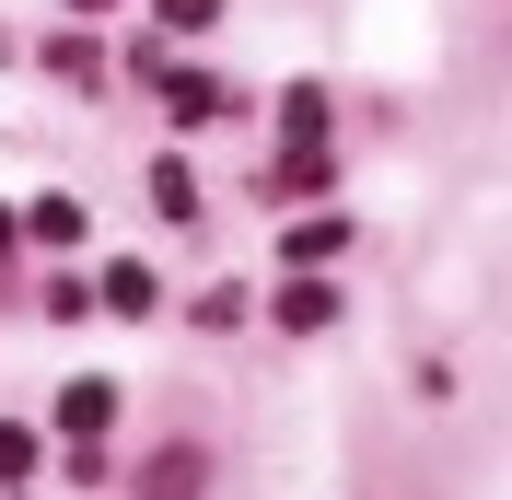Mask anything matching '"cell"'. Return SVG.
Here are the masks:
<instances>
[{
    "label": "cell",
    "instance_id": "8fae6325",
    "mask_svg": "<svg viewBox=\"0 0 512 500\" xmlns=\"http://www.w3.org/2000/svg\"><path fill=\"white\" fill-rule=\"evenodd\" d=\"M12 477H35V431H12V419H0V489H12Z\"/></svg>",
    "mask_w": 512,
    "mask_h": 500
},
{
    "label": "cell",
    "instance_id": "8992f818",
    "mask_svg": "<svg viewBox=\"0 0 512 500\" xmlns=\"http://www.w3.org/2000/svg\"><path fill=\"white\" fill-rule=\"evenodd\" d=\"M24 233H35V245H82V198H35Z\"/></svg>",
    "mask_w": 512,
    "mask_h": 500
},
{
    "label": "cell",
    "instance_id": "6da1fadb",
    "mask_svg": "<svg viewBox=\"0 0 512 500\" xmlns=\"http://www.w3.org/2000/svg\"><path fill=\"white\" fill-rule=\"evenodd\" d=\"M326 175H338V163H326L315 140H291V152L268 163V175H256V198H268V210H280V198H326Z\"/></svg>",
    "mask_w": 512,
    "mask_h": 500
},
{
    "label": "cell",
    "instance_id": "30bf717a",
    "mask_svg": "<svg viewBox=\"0 0 512 500\" xmlns=\"http://www.w3.org/2000/svg\"><path fill=\"white\" fill-rule=\"evenodd\" d=\"M105 303H117V314H152V268H105Z\"/></svg>",
    "mask_w": 512,
    "mask_h": 500
},
{
    "label": "cell",
    "instance_id": "7c38bea8",
    "mask_svg": "<svg viewBox=\"0 0 512 500\" xmlns=\"http://www.w3.org/2000/svg\"><path fill=\"white\" fill-rule=\"evenodd\" d=\"M210 12H222V0H163V24H175V35H198Z\"/></svg>",
    "mask_w": 512,
    "mask_h": 500
},
{
    "label": "cell",
    "instance_id": "9c48e42d",
    "mask_svg": "<svg viewBox=\"0 0 512 500\" xmlns=\"http://www.w3.org/2000/svg\"><path fill=\"white\" fill-rule=\"evenodd\" d=\"M47 70H59V82H105V59L82 47V35H59V47H47Z\"/></svg>",
    "mask_w": 512,
    "mask_h": 500
},
{
    "label": "cell",
    "instance_id": "4fadbf2b",
    "mask_svg": "<svg viewBox=\"0 0 512 500\" xmlns=\"http://www.w3.org/2000/svg\"><path fill=\"white\" fill-rule=\"evenodd\" d=\"M12 245H24V210H0V256H12Z\"/></svg>",
    "mask_w": 512,
    "mask_h": 500
},
{
    "label": "cell",
    "instance_id": "5b68a950",
    "mask_svg": "<svg viewBox=\"0 0 512 500\" xmlns=\"http://www.w3.org/2000/svg\"><path fill=\"white\" fill-rule=\"evenodd\" d=\"M280 326H291V338L338 326V291H326V280H291V291H280Z\"/></svg>",
    "mask_w": 512,
    "mask_h": 500
},
{
    "label": "cell",
    "instance_id": "7a4b0ae2",
    "mask_svg": "<svg viewBox=\"0 0 512 500\" xmlns=\"http://www.w3.org/2000/svg\"><path fill=\"white\" fill-rule=\"evenodd\" d=\"M59 431H70V442H105V431H117V384H105V373H82V384L59 396Z\"/></svg>",
    "mask_w": 512,
    "mask_h": 500
},
{
    "label": "cell",
    "instance_id": "5bb4252c",
    "mask_svg": "<svg viewBox=\"0 0 512 500\" xmlns=\"http://www.w3.org/2000/svg\"><path fill=\"white\" fill-rule=\"evenodd\" d=\"M70 12H117V0H70Z\"/></svg>",
    "mask_w": 512,
    "mask_h": 500
},
{
    "label": "cell",
    "instance_id": "277c9868",
    "mask_svg": "<svg viewBox=\"0 0 512 500\" xmlns=\"http://www.w3.org/2000/svg\"><path fill=\"white\" fill-rule=\"evenodd\" d=\"M280 256L303 268V280H326V256H350V233H338V221H291V233H280Z\"/></svg>",
    "mask_w": 512,
    "mask_h": 500
},
{
    "label": "cell",
    "instance_id": "3957f363",
    "mask_svg": "<svg viewBox=\"0 0 512 500\" xmlns=\"http://www.w3.org/2000/svg\"><path fill=\"white\" fill-rule=\"evenodd\" d=\"M198 489H210V454H198V442H175V454L140 466V500H198Z\"/></svg>",
    "mask_w": 512,
    "mask_h": 500
},
{
    "label": "cell",
    "instance_id": "ba28073f",
    "mask_svg": "<svg viewBox=\"0 0 512 500\" xmlns=\"http://www.w3.org/2000/svg\"><path fill=\"white\" fill-rule=\"evenodd\" d=\"M163 105H175V117H210V105H222V82H198V70H175V82H163Z\"/></svg>",
    "mask_w": 512,
    "mask_h": 500
},
{
    "label": "cell",
    "instance_id": "52a82bcc",
    "mask_svg": "<svg viewBox=\"0 0 512 500\" xmlns=\"http://www.w3.org/2000/svg\"><path fill=\"white\" fill-rule=\"evenodd\" d=\"M152 210H175V221H198V175H187V163H163V175H152Z\"/></svg>",
    "mask_w": 512,
    "mask_h": 500
}]
</instances>
